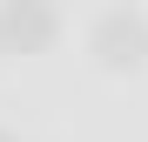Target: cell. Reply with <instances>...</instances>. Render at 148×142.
<instances>
[{
	"label": "cell",
	"instance_id": "cell-1",
	"mask_svg": "<svg viewBox=\"0 0 148 142\" xmlns=\"http://www.w3.org/2000/svg\"><path fill=\"white\" fill-rule=\"evenodd\" d=\"M88 47H94V61H101V68H114V75L141 68V61H148V14H135V7H108L101 20H94Z\"/></svg>",
	"mask_w": 148,
	"mask_h": 142
},
{
	"label": "cell",
	"instance_id": "cell-2",
	"mask_svg": "<svg viewBox=\"0 0 148 142\" xmlns=\"http://www.w3.org/2000/svg\"><path fill=\"white\" fill-rule=\"evenodd\" d=\"M54 34V0H0V54H40Z\"/></svg>",
	"mask_w": 148,
	"mask_h": 142
},
{
	"label": "cell",
	"instance_id": "cell-3",
	"mask_svg": "<svg viewBox=\"0 0 148 142\" xmlns=\"http://www.w3.org/2000/svg\"><path fill=\"white\" fill-rule=\"evenodd\" d=\"M0 142H20V135H7V129H0Z\"/></svg>",
	"mask_w": 148,
	"mask_h": 142
}]
</instances>
